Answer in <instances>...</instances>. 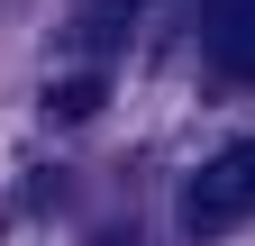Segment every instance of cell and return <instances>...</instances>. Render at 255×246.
Listing matches in <instances>:
<instances>
[{
	"mask_svg": "<svg viewBox=\"0 0 255 246\" xmlns=\"http://www.w3.org/2000/svg\"><path fill=\"white\" fill-rule=\"evenodd\" d=\"M201 55L210 73L255 82V0H201Z\"/></svg>",
	"mask_w": 255,
	"mask_h": 246,
	"instance_id": "cell-2",
	"label": "cell"
},
{
	"mask_svg": "<svg viewBox=\"0 0 255 246\" xmlns=\"http://www.w3.org/2000/svg\"><path fill=\"white\" fill-rule=\"evenodd\" d=\"M91 101H101V82H91V73H73V82H55V91H46V110H55V119H82Z\"/></svg>",
	"mask_w": 255,
	"mask_h": 246,
	"instance_id": "cell-3",
	"label": "cell"
},
{
	"mask_svg": "<svg viewBox=\"0 0 255 246\" xmlns=\"http://www.w3.org/2000/svg\"><path fill=\"white\" fill-rule=\"evenodd\" d=\"M246 219H255V137L219 146V155L191 173V192H182V228L191 237H228Z\"/></svg>",
	"mask_w": 255,
	"mask_h": 246,
	"instance_id": "cell-1",
	"label": "cell"
}]
</instances>
